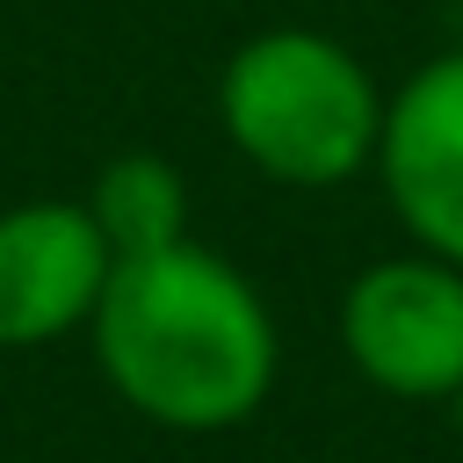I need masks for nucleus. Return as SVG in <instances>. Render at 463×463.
Wrapping results in <instances>:
<instances>
[{
	"label": "nucleus",
	"instance_id": "nucleus-1",
	"mask_svg": "<svg viewBox=\"0 0 463 463\" xmlns=\"http://www.w3.org/2000/svg\"><path fill=\"white\" fill-rule=\"evenodd\" d=\"M87 333L109 391L174 434L239 427L275 391V318L260 289L195 239L109 260Z\"/></svg>",
	"mask_w": 463,
	"mask_h": 463
},
{
	"label": "nucleus",
	"instance_id": "nucleus-2",
	"mask_svg": "<svg viewBox=\"0 0 463 463\" xmlns=\"http://www.w3.org/2000/svg\"><path fill=\"white\" fill-rule=\"evenodd\" d=\"M224 137L246 166H260L282 188H333L369 166L383 94L362 72V58L318 29H260L224 58L217 80Z\"/></svg>",
	"mask_w": 463,
	"mask_h": 463
},
{
	"label": "nucleus",
	"instance_id": "nucleus-3",
	"mask_svg": "<svg viewBox=\"0 0 463 463\" xmlns=\"http://www.w3.org/2000/svg\"><path fill=\"white\" fill-rule=\"evenodd\" d=\"M340 347L383 398H463V268L434 253L362 268L340 297Z\"/></svg>",
	"mask_w": 463,
	"mask_h": 463
},
{
	"label": "nucleus",
	"instance_id": "nucleus-4",
	"mask_svg": "<svg viewBox=\"0 0 463 463\" xmlns=\"http://www.w3.org/2000/svg\"><path fill=\"white\" fill-rule=\"evenodd\" d=\"M369 159L412 246L463 268V51L427 58L383 94Z\"/></svg>",
	"mask_w": 463,
	"mask_h": 463
},
{
	"label": "nucleus",
	"instance_id": "nucleus-5",
	"mask_svg": "<svg viewBox=\"0 0 463 463\" xmlns=\"http://www.w3.org/2000/svg\"><path fill=\"white\" fill-rule=\"evenodd\" d=\"M109 260L116 253L101 246L87 203L43 195L0 210V347H51L87 326Z\"/></svg>",
	"mask_w": 463,
	"mask_h": 463
},
{
	"label": "nucleus",
	"instance_id": "nucleus-6",
	"mask_svg": "<svg viewBox=\"0 0 463 463\" xmlns=\"http://www.w3.org/2000/svg\"><path fill=\"white\" fill-rule=\"evenodd\" d=\"M87 217H94V232L116 260L123 253H159V246L188 239V181L159 152H116L94 174Z\"/></svg>",
	"mask_w": 463,
	"mask_h": 463
},
{
	"label": "nucleus",
	"instance_id": "nucleus-7",
	"mask_svg": "<svg viewBox=\"0 0 463 463\" xmlns=\"http://www.w3.org/2000/svg\"><path fill=\"white\" fill-rule=\"evenodd\" d=\"M456 412H463V398H456Z\"/></svg>",
	"mask_w": 463,
	"mask_h": 463
}]
</instances>
